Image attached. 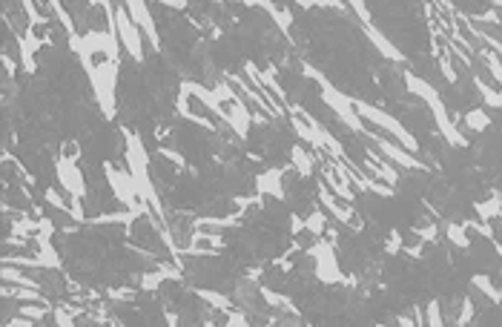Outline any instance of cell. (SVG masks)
I'll list each match as a JSON object with an SVG mask.
<instances>
[{"label": "cell", "instance_id": "1", "mask_svg": "<svg viewBox=\"0 0 502 327\" xmlns=\"http://www.w3.org/2000/svg\"><path fill=\"white\" fill-rule=\"evenodd\" d=\"M115 26H118V38H121L124 52H126L135 63H141L143 55H147V52H143V32H141V26L129 18V12H126L124 4L115 6Z\"/></svg>", "mask_w": 502, "mask_h": 327}, {"label": "cell", "instance_id": "2", "mask_svg": "<svg viewBox=\"0 0 502 327\" xmlns=\"http://www.w3.org/2000/svg\"><path fill=\"white\" fill-rule=\"evenodd\" d=\"M121 4L126 6L129 18H132V21L141 26L143 38H147V40H150V46H153V52L158 55V52L164 49V38H161V32H158V26H155L153 15H150V6H147V0H121Z\"/></svg>", "mask_w": 502, "mask_h": 327}, {"label": "cell", "instance_id": "3", "mask_svg": "<svg viewBox=\"0 0 502 327\" xmlns=\"http://www.w3.org/2000/svg\"><path fill=\"white\" fill-rule=\"evenodd\" d=\"M55 178H58V184L63 187L66 195H81V199H87L89 184H87V172H81L78 161H63V158H58V161H55Z\"/></svg>", "mask_w": 502, "mask_h": 327}, {"label": "cell", "instance_id": "4", "mask_svg": "<svg viewBox=\"0 0 502 327\" xmlns=\"http://www.w3.org/2000/svg\"><path fill=\"white\" fill-rule=\"evenodd\" d=\"M284 181H287V164L284 167L275 164V167H270V170H264V172H258L253 178V189L258 195H264V199L284 201Z\"/></svg>", "mask_w": 502, "mask_h": 327}, {"label": "cell", "instance_id": "5", "mask_svg": "<svg viewBox=\"0 0 502 327\" xmlns=\"http://www.w3.org/2000/svg\"><path fill=\"white\" fill-rule=\"evenodd\" d=\"M290 167H293L299 175L313 178V172H316V155H313V153H307L302 144H296V147L290 150Z\"/></svg>", "mask_w": 502, "mask_h": 327}, {"label": "cell", "instance_id": "6", "mask_svg": "<svg viewBox=\"0 0 502 327\" xmlns=\"http://www.w3.org/2000/svg\"><path fill=\"white\" fill-rule=\"evenodd\" d=\"M459 123L465 129H471V133H479V129H488L491 126V115H488V106H471L462 112Z\"/></svg>", "mask_w": 502, "mask_h": 327}, {"label": "cell", "instance_id": "7", "mask_svg": "<svg viewBox=\"0 0 502 327\" xmlns=\"http://www.w3.org/2000/svg\"><path fill=\"white\" fill-rule=\"evenodd\" d=\"M365 35L373 40V46H376V49H379L388 60H405V52H399V49H396V46H393V43H391V40H388V38H385V35H382L373 23H371V26H365Z\"/></svg>", "mask_w": 502, "mask_h": 327}, {"label": "cell", "instance_id": "8", "mask_svg": "<svg viewBox=\"0 0 502 327\" xmlns=\"http://www.w3.org/2000/svg\"><path fill=\"white\" fill-rule=\"evenodd\" d=\"M445 238H448L454 247H459V250H468V244H471V233H468V227H465V224H457V221L445 224Z\"/></svg>", "mask_w": 502, "mask_h": 327}, {"label": "cell", "instance_id": "9", "mask_svg": "<svg viewBox=\"0 0 502 327\" xmlns=\"http://www.w3.org/2000/svg\"><path fill=\"white\" fill-rule=\"evenodd\" d=\"M425 324H430V327H442V324H445L442 299H430V301L425 304Z\"/></svg>", "mask_w": 502, "mask_h": 327}, {"label": "cell", "instance_id": "10", "mask_svg": "<svg viewBox=\"0 0 502 327\" xmlns=\"http://www.w3.org/2000/svg\"><path fill=\"white\" fill-rule=\"evenodd\" d=\"M81 141L78 138H63L60 141V147H58V158H63V161H81Z\"/></svg>", "mask_w": 502, "mask_h": 327}, {"label": "cell", "instance_id": "11", "mask_svg": "<svg viewBox=\"0 0 502 327\" xmlns=\"http://www.w3.org/2000/svg\"><path fill=\"white\" fill-rule=\"evenodd\" d=\"M347 4H350V9L359 15V21H362L365 26H371V23H373V15H371V9L365 6V0H347Z\"/></svg>", "mask_w": 502, "mask_h": 327}]
</instances>
